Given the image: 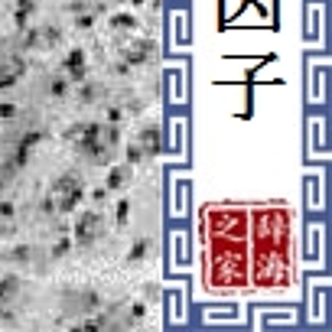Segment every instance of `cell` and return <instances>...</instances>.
Masks as SVG:
<instances>
[{"label":"cell","mask_w":332,"mask_h":332,"mask_svg":"<svg viewBox=\"0 0 332 332\" xmlns=\"http://www.w3.org/2000/svg\"><path fill=\"white\" fill-rule=\"evenodd\" d=\"M241 247H231L218 238L205 241L202 283L212 297L247 293V290H287L297 280L293 254V215L287 205H254V225Z\"/></svg>","instance_id":"obj_1"},{"label":"cell","mask_w":332,"mask_h":332,"mask_svg":"<svg viewBox=\"0 0 332 332\" xmlns=\"http://www.w3.org/2000/svg\"><path fill=\"white\" fill-rule=\"evenodd\" d=\"M303 313L310 326H326L329 319V277L322 270L306 277V310Z\"/></svg>","instance_id":"obj_2"},{"label":"cell","mask_w":332,"mask_h":332,"mask_svg":"<svg viewBox=\"0 0 332 332\" xmlns=\"http://www.w3.org/2000/svg\"><path fill=\"white\" fill-rule=\"evenodd\" d=\"M303 264L310 270H322L326 261H329V228L322 222H310L306 225V235H303Z\"/></svg>","instance_id":"obj_3"},{"label":"cell","mask_w":332,"mask_h":332,"mask_svg":"<svg viewBox=\"0 0 332 332\" xmlns=\"http://www.w3.org/2000/svg\"><path fill=\"white\" fill-rule=\"evenodd\" d=\"M303 72H306V101L310 105H326V98H329V59L326 55H310Z\"/></svg>","instance_id":"obj_4"},{"label":"cell","mask_w":332,"mask_h":332,"mask_svg":"<svg viewBox=\"0 0 332 332\" xmlns=\"http://www.w3.org/2000/svg\"><path fill=\"white\" fill-rule=\"evenodd\" d=\"M163 150L170 153L173 163L186 166L189 163V121L186 118H170L166 121V130H163Z\"/></svg>","instance_id":"obj_5"},{"label":"cell","mask_w":332,"mask_h":332,"mask_svg":"<svg viewBox=\"0 0 332 332\" xmlns=\"http://www.w3.org/2000/svg\"><path fill=\"white\" fill-rule=\"evenodd\" d=\"M189 267H192V241H189V231L170 228V235H166V270L170 274H186Z\"/></svg>","instance_id":"obj_6"},{"label":"cell","mask_w":332,"mask_h":332,"mask_svg":"<svg viewBox=\"0 0 332 332\" xmlns=\"http://www.w3.org/2000/svg\"><path fill=\"white\" fill-rule=\"evenodd\" d=\"M306 160H329V118L310 114L306 118Z\"/></svg>","instance_id":"obj_7"},{"label":"cell","mask_w":332,"mask_h":332,"mask_svg":"<svg viewBox=\"0 0 332 332\" xmlns=\"http://www.w3.org/2000/svg\"><path fill=\"white\" fill-rule=\"evenodd\" d=\"M329 176L326 170H310L303 173V205L310 209V212H322L326 202H329Z\"/></svg>","instance_id":"obj_8"},{"label":"cell","mask_w":332,"mask_h":332,"mask_svg":"<svg viewBox=\"0 0 332 332\" xmlns=\"http://www.w3.org/2000/svg\"><path fill=\"white\" fill-rule=\"evenodd\" d=\"M163 306H166V319H170V326H186V319H189V287L182 283V280H176L170 290H163Z\"/></svg>","instance_id":"obj_9"},{"label":"cell","mask_w":332,"mask_h":332,"mask_svg":"<svg viewBox=\"0 0 332 332\" xmlns=\"http://www.w3.org/2000/svg\"><path fill=\"white\" fill-rule=\"evenodd\" d=\"M326 3L322 0H313L306 3V26H303V43L310 46H322L326 43Z\"/></svg>","instance_id":"obj_10"},{"label":"cell","mask_w":332,"mask_h":332,"mask_svg":"<svg viewBox=\"0 0 332 332\" xmlns=\"http://www.w3.org/2000/svg\"><path fill=\"white\" fill-rule=\"evenodd\" d=\"M192 209V182L186 176H170V215L186 218Z\"/></svg>","instance_id":"obj_11"},{"label":"cell","mask_w":332,"mask_h":332,"mask_svg":"<svg viewBox=\"0 0 332 332\" xmlns=\"http://www.w3.org/2000/svg\"><path fill=\"white\" fill-rule=\"evenodd\" d=\"M251 322H254L257 332L270 329V326H297L300 322V316H297V310H290V306H283V310H251Z\"/></svg>","instance_id":"obj_12"},{"label":"cell","mask_w":332,"mask_h":332,"mask_svg":"<svg viewBox=\"0 0 332 332\" xmlns=\"http://www.w3.org/2000/svg\"><path fill=\"white\" fill-rule=\"evenodd\" d=\"M166 98H170V105H186L189 101V78H186V65H170L166 72Z\"/></svg>","instance_id":"obj_13"},{"label":"cell","mask_w":332,"mask_h":332,"mask_svg":"<svg viewBox=\"0 0 332 332\" xmlns=\"http://www.w3.org/2000/svg\"><path fill=\"white\" fill-rule=\"evenodd\" d=\"M241 319H245V313H241V306H235V303L205 306V310L199 313V322H202V326H238Z\"/></svg>","instance_id":"obj_14"},{"label":"cell","mask_w":332,"mask_h":332,"mask_svg":"<svg viewBox=\"0 0 332 332\" xmlns=\"http://www.w3.org/2000/svg\"><path fill=\"white\" fill-rule=\"evenodd\" d=\"M192 30H189V13L186 10H173L170 13V43L173 46H189Z\"/></svg>","instance_id":"obj_15"},{"label":"cell","mask_w":332,"mask_h":332,"mask_svg":"<svg viewBox=\"0 0 332 332\" xmlns=\"http://www.w3.org/2000/svg\"><path fill=\"white\" fill-rule=\"evenodd\" d=\"M137 143H140V150H143V157H147V160H150V157H157V153L163 150V130H160V124H147V127H140Z\"/></svg>","instance_id":"obj_16"},{"label":"cell","mask_w":332,"mask_h":332,"mask_svg":"<svg viewBox=\"0 0 332 332\" xmlns=\"http://www.w3.org/2000/svg\"><path fill=\"white\" fill-rule=\"evenodd\" d=\"M95 231H101V212H85L82 218H78L75 225V235H78V245H88L91 238H95Z\"/></svg>","instance_id":"obj_17"},{"label":"cell","mask_w":332,"mask_h":332,"mask_svg":"<svg viewBox=\"0 0 332 332\" xmlns=\"http://www.w3.org/2000/svg\"><path fill=\"white\" fill-rule=\"evenodd\" d=\"M65 69H69V82H85V52L72 49L65 55Z\"/></svg>","instance_id":"obj_18"},{"label":"cell","mask_w":332,"mask_h":332,"mask_svg":"<svg viewBox=\"0 0 332 332\" xmlns=\"http://www.w3.org/2000/svg\"><path fill=\"white\" fill-rule=\"evenodd\" d=\"M130 179V166L124 163V166H111V173H107V182H105V189L107 192H118V189H124Z\"/></svg>","instance_id":"obj_19"},{"label":"cell","mask_w":332,"mask_h":332,"mask_svg":"<svg viewBox=\"0 0 332 332\" xmlns=\"http://www.w3.org/2000/svg\"><path fill=\"white\" fill-rule=\"evenodd\" d=\"M72 189H82V179H78L75 173H69V176H59V179H55L52 195H65V192H72Z\"/></svg>","instance_id":"obj_20"},{"label":"cell","mask_w":332,"mask_h":332,"mask_svg":"<svg viewBox=\"0 0 332 332\" xmlns=\"http://www.w3.org/2000/svg\"><path fill=\"white\" fill-rule=\"evenodd\" d=\"M78 202H82V189H72V192H65V195H59V209L55 212H75L78 209Z\"/></svg>","instance_id":"obj_21"},{"label":"cell","mask_w":332,"mask_h":332,"mask_svg":"<svg viewBox=\"0 0 332 332\" xmlns=\"http://www.w3.org/2000/svg\"><path fill=\"white\" fill-rule=\"evenodd\" d=\"M147 251H150V241H147V238H140L137 245L130 247V254H127V261H124V264H127V267H134V264H140Z\"/></svg>","instance_id":"obj_22"},{"label":"cell","mask_w":332,"mask_h":332,"mask_svg":"<svg viewBox=\"0 0 332 332\" xmlns=\"http://www.w3.org/2000/svg\"><path fill=\"white\" fill-rule=\"evenodd\" d=\"M111 26L121 30V33H127V30L137 26V17H134V13H114V17H111Z\"/></svg>","instance_id":"obj_23"},{"label":"cell","mask_w":332,"mask_h":332,"mask_svg":"<svg viewBox=\"0 0 332 332\" xmlns=\"http://www.w3.org/2000/svg\"><path fill=\"white\" fill-rule=\"evenodd\" d=\"M140 160H143V150H140L137 140H130V143H127V166H137Z\"/></svg>","instance_id":"obj_24"},{"label":"cell","mask_w":332,"mask_h":332,"mask_svg":"<svg viewBox=\"0 0 332 332\" xmlns=\"http://www.w3.org/2000/svg\"><path fill=\"white\" fill-rule=\"evenodd\" d=\"M160 297H163L160 283H147V287H143V303H147V306H150V303H157Z\"/></svg>","instance_id":"obj_25"},{"label":"cell","mask_w":332,"mask_h":332,"mask_svg":"<svg viewBox=\"0 0 332 332\" xmlns=\"http://www.w3.org/2000/svg\"><path fill=\"white\" fill-rule=\"evenodd\" d=\"M114 209H118V212H114V218H118V225H127V218H130V202H118Z\"/></svg>","instance_id":"obj_26"},{"label":"cell","mask_w":332,"mask_h":332,"mask_svg":"<svg viewBox=\"0 0 332 332\" xmlns=\"http://www.w3.org/2000/svg\"><path fill=\"white\" fill-rule=\"evenodd\" d=\"M49 91H52L55 98H62L65 91H69V78H52V85H49Z\"/></svg>","instance_id":"obj_27"},{"label":"cell","mask_w":332,"mask_h":332,"mask_svg":"<svg viewBox=\"0 0 332 332\" xmlns=\"http://www.w3.org/2000/svg\"><path fill=\"white\" fill-rule=\"evenodd\" d=\"M143 316H147V303L140 300V303H134V306H130V319L137 322V319H143Z\"/></svg>","instance_id":"obj_28"},{"label":"cell","mask_w":332,"mask_h":332,"mask_svg":"<svg viewBox=\"0 0 332 332\" xmlns=\"http://www.w3.org/2000/svg\"><path fill=\"white\" fill-rule=\"evenodd\" d=\"M91 23H95V13H78L75 26H78V30H91Z\"/></svg>","instance_id":"obj_29"},{"label":"cell","mask_w":332,"mask_h":332,"mask_svg":"<svg viewBox=\"0 0 332 332\" xmlns=\"http://www.w3.org/2000/svg\"><path fill=\"white\" fill-rule=\"evenodd\" d=\"M121 118H124V111H121L118 105H111V107H107V121H111V124H121Z\"/></svg>","instance_id":"obj_30"},{"label":"cell","mask_w":332,"mask_h":332,"mask_svg":"<svg viewBox=\"0 0 332 332\" xmlns=\"http://www.w3.org/2000/svg\"><path fill=\"white\" fill-rule=\"evenodd\" d=\"M82 130H85V124H72V127L65 130V140H78V137H82Z\"/></svg>","instance_id":"obj_31"},{"label":"cell","mask_w":332,"mask_h":332,"mask_svg":"<svg viewBox=\"0 0 332 332\" xmlns=\"http://www.w3.org/2000/svg\"><path fill=\"white\" fill-rule=\"evenodd\" d=\"M13 114H17V105L3 101V105H0V118H13Z\"/></svg>","instance_id":"obj_32"},{"label":"cell","mask_w":332,"mask_h":332,"mask_svg":"<svg viewBox=\"0 0 332 332\" xmlns=\"http://www.w3.org/2000/svg\"><path fill=\"white\" fill-rule=\"evenodd\" d=\"M69 247H72V241H69V238H62V241L55 245V251H52V254H55V257H62L65 251H69Z\"/></svg>","instance_id":"obj_33"},{"label":"cell","mask_w":332,"mask_h":332,"mask_svg":"<svg viewBox=\"0 0 332 332\" xmlns=\"http://www.w3.org/2000/svg\"><path fill=\"white\" fill-rule=\"evenodd\" d=\"M43 212H46V215L55 212V195H46V199H43Z\"/></svg>","instance_id":"obj_34"},{"label":"cell","mask_w":332,"mask_h":332,"mask_svg":"<svg viewBox=\"0 0 332 332\" xmlns=\"http://www.w3.org/2000/svg\"><path fill=\"white\" fill-rule=\"evenodd\" d=\"M10 85H17V75L3 72V75H0V88H10Z\"/></svg>","instance_id":"obj_35"},{"label":"cell","mask_w":332,"mask_h":332,"mask_svg":"<svg viewBox=\"0 0 332 332\" xmlns=\"http://www.w3.org/2000/svg\"><path fill=\"white\" fill-rule=\"evenodd\" d=\"M114 72H118V75H130V65H127V62H124V59H121V62H118V65H114Z\"/></svg>","instance_id":"obj_36"},{"label":"cell","mask_w":332,"mask_h":332,"mask_svg":"<svg viewBox=\"0 0 332 332\" xmlns=\"http://www.w3.org/2000/svg\"><path fill=\"white\" fill-rule=\"evenodd\" d=\"M0 215H3V218H10V215H13V205L10 202H0Z\"/></svg>","instance_id":"obj_37"},{"label":"cell","mask_w":332,"mask_h":332,"mask_svg":"<svg viewBox=\"0 0 332 332\" xmlns=\"http://www.w3.org/2000/svg\"><path fill=\"white\" fill-rule=\"evenodd\" d=\"M91 98H95V88L85 85V88H82V101H91Z\"/></svg>","instance_id":"obj_38"},{"label":"cell","mask_w":332,"mask_h":332,"mask_svg":"<svg viewBox=\"0 0 332 332\" xmlns=\"http://www.w3.org/2000/svg\"><path fill=\"white\" fill-rule=\"evenodd\" d=\"M105 195H107V189H95L91 192V202H105Z\"/></svg>","instance_id":"obj_39"},{"label":"cell","mask_w":332,"mask_h":332,"mask_svg":"<svg viewBox=\"0 0 332 332\" xmlns=\"http://www.w3.org/2000/svg\"><path fill=\"white\" fill-rule=\"evenodd\" d=\"M130 3H134V7H147V0H130Z\"/></svg>","instance_id":"obj_40"}]
</instances>
